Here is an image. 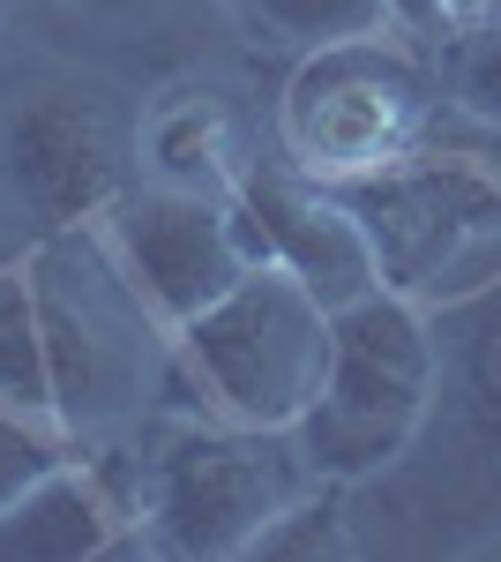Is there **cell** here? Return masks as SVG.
Masks as SVG:
<instances>
[{"mask_svg": "<svg viewBox=\"0 0 501 562\" xmlns=\"http://www.w3.org/2000/svg\"><path fill=\"white\" fill-rule=\"evenodd\" d=\"M127 195V128L90 83H38L0 105V203L38 240L105 225Z\"/></svg>", "mask_w": 501, "mask_h": 562, "instance_id": "8992f818", "label": "cell"}, {"mask_svg": "<svg viewBox=\"0 0 501 562\" xmlns=\"http://www.w3.org/2000/svg\"><path fill=\"white\" fill-rule=\"evenodd\" d=\"M382 15H389V31H405L412 45H442V15H434V0H382Z\"/></svg>", "mask_w": 501, "mask_h": 562, "instance_id": "e0dca14e", "label": "cell"}, {"mask_svg": "<svg viewBox=\"0 0 501 562\" xmlns=\"http://www.w3.org/2000/svg\"><path fill=\"white\" fill-rule=\"evenodd\" d=\"M143 158L158 188H187V195H232V180L248 173V158L232 143V113L209 90L158 98V113L143 121Z\"/></svg>", "mask_w": 501, "mask_h": 562, "instance_id": "8fae6325", "label": "cell"}, {"mask_svg": "<svg viewBox=\"0 0 501 562\" xmlns=\"http://www.w3.org/2000/svg\"><path fill=\"white\" fill-rule=\"evenodd\" d=\"M105 256H113V278L127 285L135 315H150L166 338L254 270L232 195H187L158 180L127 188L105 211Z\"/></svg>", "mask_w": 501, "mask_h": 562, "instance_id": "52a82bcc", "label": "cell"}, {"mask_svg": "<svg viewBox=\"0 0 501 562\" xmlns=\"http://www.w3.org/2000/svg\"><path fill=\"white\" fill-rule=\"evenodd\" d=\"M442 83H449L464 121H479L487 135H501V15L442 38Z\"/></svg>", "mask_w": 501, "mask_h": 562, "instance_id": "9a60e30c", "label": "cell"}, {"mask_svg": "<svg viewBox=\"0 0 501 562\" xmlns=\"http://www.w3.org/2000/svg\"><path fill=\"white\" fill-rule=\"evenodd\" d=\"M254 31L285 45H337V38H367V31H389L382 0H240Z\"/></svg>", "mask_w": 501, "mask_h": 562, "instance_id": "5bb4252c", "label": "cell"}, {"mask_svg": "<svg viewBox=\"0 0 501 562\" xmlns=\"http://www.w3.org/2000/svg\"><path fill=\"white\" fill-rule=\"evenodd\" d=\"M90 8H135V0H90Z\"/></svg>", "mask_w": 501, "mask_h": 562, "instance_id": "d6986e66", "label": "cell"}, {"mask_svg": "<svg viewBox=\"0 0 501 562\" xmlns=\"http://www.w3.org/2000/svg\"><path fill=\"white\" fill-rule=\"evenodd\" d=\"M449 352L434 338V315L405 293H360L330 315V375L315 390V405L299 413V458L315 480H375L397 458H412L442 405Z\"/></svg>", "mask_w": 501, "mask_h": 562, "instance_id": "3957f363", "label": "cell"}, {"mask_svg": "<svg viewBox=\"0 0 501 562\" xmlns=\"http://www.w3.org/2000/svg\"><path fill=\"white\" fill-rule=\"evenodd\" d=\"M434 128V76L405 31L315 45L277 98V158L330 188L412 158Z\"/></svg>", "mask_w": 501, "mask_h": 562, "instance_id": "5b68a950", "label": "cell"}, {"mask_svg": "<svg viewBox=\"0 0 501 562\" xmlns=\"http://www.w3.org/2000/svg\"><path fill=\"white\" fill-rule=\"evenodd\" d=\"M232 211H240V233H248L254 262H277L293 270L315 301L344 307L360 293H375V248L360 233L352 203L337 195L330 180L299 173L285 158H248V173L232 180Z\"/></svg>", "mask_w": 501, "mask_h": 562, "instance_id": "9c48e42d", "label": "cell"}, {"mask_svg": "<svg viewBox=\"0 0 501 562\" xmlns=\"http://www.w3.org/2000/svg\"><path fill=\"white\" fill-rule=\"evenodd\" d=\"M299 487H315V465L285 428L166 413V428L143 450V540L158 555L232 562Z\"/></svg>", "mask_w": 501, "mask_h": 562, "instance_id": "277c9868", "label": "cell"}, {"mask_svg": "<svg viewBox=\"0 0 501 562\" xmlns=\"http://www.w3.org/2000/svg\"><path fill=\"white\" fill-rule=\"evenodd\" d=\"M0 397L68 435L113 397L105 323L45 278V256L0 262Z\"/></svg>", "mask_w": 501, "mask_h": 562, "instance_id": "ba28073f", "label": "cell"}, {"mask_svg": "<svg viewBox=\"0 0 501 562\" xmlns=\"http://www.w3.org/2000/svg\"><path fill=\"white\" fill-rule=\"evenodd\" d=\"M457 397H464V420L479 428V442L501 458V285L487 301L457 307Z\"/></svg>", "mask_w": 501, "mask_h": 562, "instance_id": "7c38bea8", "label": "cell"}, {"mask_svg": "<svg viewBox=\"0 0 501 562\" xmlns=\"http://www.w3.org/2000/svg\"><path fill=\"white\" fill-rule=\"evenodd\" d=\"M53 458H68V428H53V420H38V413H23V405L0 397V510H8Z\"/></svg>", "mask_w": 501, "mask_h": 562, "instance_id": "2e32d148", "label": "cell"}, {"mask_svg": "<svg viewBox=\"0 0 501 562\" xmlns=\"http://www.w3.org/2000/svg\"><path fill=\"white\" fill-rule=\"evenodd\" d=\"M330 375V307L293 270L254 262L232 293L166 338V413L232 428H299Z\"/></svg>", "mask_w": 501, "mask_h": 562, "instance_id": "7a4b0ae2", "label": "cell"}, {"mask_svg": "<svg viewBox=\"0 0 501 562\" xmlns=\"http://www.w3.org/2000/svg\"><path fill=\"white\" fill-rule=\"evenodd\" d=\"M434 15H442V38H449V31H471V23H494L501 0H434Z\"/></svg>", "mask_w": 501, "mask_h": 562, "instance_id": "ac0fdd59", "label": "cell"}, {"mask_svg": "<svg viewBox=\"0 0 501 562\" xmlns=\"http://www.w3.org/2000/svg\"><path fill=\"white\" fill-rule=\"evenodd\" d=\"M389 293L419 301L434 323L501 285V135L449 143L434 128L412 158L337 188Z\"/></svg>", "mask_w": 501, "mask_h": 562, "instance_id": "6da1fadb", "label": "cell"}, {"mask_svg": "<svg viewBox=\"0 0 501 562\" xmlns=\"http://www.w3.org/2000/svg\"><path fill=\"white\" fill-rule=\"evenodd\" d=\"M127 540H143V458L127 450H68L0 510V562H98Z\"/></svg>", "mask_w": 501, "mask_h": 562, "instance_id": "30bf717a", "label": "cell"}, {"mask_svg": "<svg viewBox=\"0 0 501 562\" xmlns=\"http://www.w3.org/2000/svg\"><path fill=\"white\" fill-rule=\"evenodd\" d=\"M254 562H322V555H352V518H344V480H315L299 487L277 518L254 532Z\"/></svg>", "mask_w": 501, "mask_h": 562, "instance_id": "4fadbf2b", "label": "cell"}]
</instances>
